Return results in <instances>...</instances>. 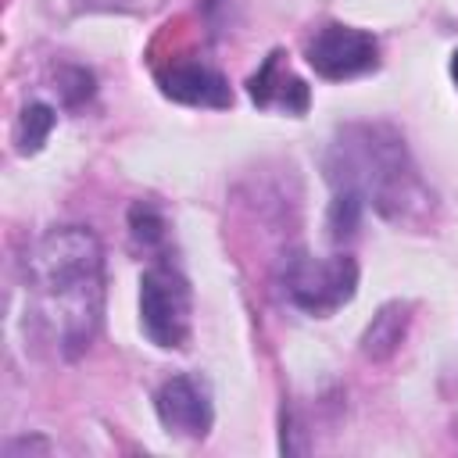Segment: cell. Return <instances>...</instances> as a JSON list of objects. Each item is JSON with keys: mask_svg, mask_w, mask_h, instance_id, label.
Returning a JSON list of instances; mask_svg holds the SVG:
<instances>
[{"mask_svg": "<svg viewBox=\"0 0 458 458\" xmlns=\"http://www.w3.org/2000/svg\"><path fill=\"white\" fill-rule=\"evenodd\" d=\"M29 318L39 340L61 354L79 358L104 322V247L86 225L47 229L25 254Z\"/></svg>", "mask_w": 458, "mask_h": 458, "instance_id": "1", "label": "cell"}, {"mask_svg": "<svg viewBox=\"0 0 458 458\" xmlns=\"http://www.w3.org/2000/svg\"><path fill=\"white\" fill-rule=\"evenodd\" d=\"M326 179L333 190H351L365 204H372L386 222H419L433 193L422 182L404 136L383 122L344 125L326 150Z\"/></svg>", "mask_w": 458, "mask_h": 458, "instance_id": "2", "label": "cell"}, {"mask_svg": "<svg viewBox=\"0 0 458 458\" xmlns=\"http://www.w3.org/2000/svg\"><path fill=\"white\" fill-rule=\"evenodd\" d=\"M279 286L293 308H301L315 318H329L354 297L358 265L351 254L311 258L308 250H293L279 268Z\"/></svg>", "mask_w": 458, "mask_h": 458, "instance_id": "3", "label": "cell"}, {"mask_svg": "<svg viewBox=\"0 0 458 458\" xmlns=\"http://www.w3.org/2000/svg\"><path fill=\"white\" fill-rule=\"evenodd\" d=\"M190 283L172 265H150L140 279V326L143 336L165 351L186 347L193 315H190Z\"/></svg>", "mask_w": 458, "mask_h": 458, "instance_id": "4", "label": "cell"}, {"mask_svg": "<svg viewBox=\"0 0 458 458\" xmlns=\"http://www.w3.org/2000/svg\"><path fill=\"white\" fill-rule=\"evenodd\" d=\"M304 61L315 68V75L344 82L354 75H365L379 64V43L372 32L344 25V21H329L322 29H315L304 43Z\"/></svg>", "mask_w": 458, "mask_h": 458, "instance_id": "5", "label": "cell"}, {"mask_svg": "<svg viewBox=\"0 0 458 458\" xmlns=\"http://www.w3.org/2000/svg\"><path fill=\"white\" fill-rule=\"evenodd\" d=\"M154 411L161 419V426L175 437H190V440H204L211 422H215V408H211V390L200 376H172L157 386L154 394Z\"/></svg>", "mask_w": 458, "mask_h": 458, "instance_id": "6", "label": "cell"}, {"mask_svg": "<svg viewBox=\"0 0 458 458\" xmlns=\"http://www.w3.org/2000/svg\"><path fill=\"white\" fill-rule=\"evenodd\" d=\"M157 86L168 100L175 104H190V107H229L233 104V89L225 82L222 72L200 64V61H175L168 68L157 72Z\"/></svg>", "mask_w": 458, "mask_h": 458, "instance_id": "7", "label": "cell"}, {"mask_svg": "<svg viewBox=\"0 0 458 458\" xmlns=\"http://www.w3.org/2000/svg\"><path fill=\"white\" fill-rule=\"evenodd\" d=\"M247 93L261 111H283V114H304L311 104V93L301 75H293L283 64V50H272L261 68L247 79Z\"/></svg>", "mask_w": 458, "mask_h": 458, "instance_id": "8", "label": "cell"}, {"mask_svg": "<svg viewBox=\"0 0 458 458\" xmlns=\"http://www.w3.org/2000/svg\"><path fill=\"white\" fill-rule=\"evenodd\" d=\"M408 326H411V304H408V301H390V304H383V308L372 315V322L365 326V333H361V354L372 358V361L390 358V354L401 347Z\"/></svg>", "mask_w": 458, "mask_h": 458, "instance_id": "9", "label": "cell"}, {"mask_svg": "<svg viewBox=\"0 0 458 458\" xmlns=\"http://www.w3.org/2000/svg\"><path fill=\"white\" fill-rule=\"evenodd\" d=\"M54 122H57V114H54L50 104H39V100L25 104L21 114H18V122H14V150L18 154H36L47 143Z\"/></svg>", "mask_w": 458, "mask_h": 458, "instance_id": "10", "label": "cell"}, {"mask_svg": "<svg viewBox=\"0 0 458 458\" xmlns=\"http://www.w3.org/2000/svg\"><path fill=\"white\" fill-rule=\"evenodd\" d=\"M361 208H365V200H361L358 193H351V190H333V204H329V211H326V229H329V240H333V243H344V240H351V236L358 233V225H361Z\"/></svg>", "mask_w": 458, "mask_h": 458, "instance_id": "11", "label": "cell"}, {"mask_svg": "<svg viewBox=\"0 0 458 458\" xmlns=\"http://www.w3.org/2000/svg\"><path fill=\"white\" fill-rule=\"evenodd\" d=\"M165 215L150 204V200H136L132 208H129V233H132V240L143 247V250H154V247H161L165 243Z\"/></svg>", "mask_w": 458, "mask_h": 458, "instance_id": "12", "label": "cell"}, {"mask_svg": "<svg viewBox=\"0 0 458 458\" xmlns=\"http://www.w3.org/2000/svg\"><path fill=\"white\" fill-rule=\"evenodd\" d=\"M61 93H64L68 104L86 100V97L93 93V75H89L86 68H64V72H61Z\"/></svg>", "mask_w": 458, "mask_h": 458, "instance_id": "13", "label": "cell"}, {"mask_svg": "<svg viewBox=\"0 0 458 458\" xmlns=\"http://www.w3.org/2000/svg\"><path fill=\"white\" fill-rule=\"evenodd\" d=\"M18 451H47V440L43 437H18V440H11L7 447H4V458H18Z\"/></svg>", "mask_w": 458, "mask_h": 458, "instance_id": "14", "label": "cell"}, {"mask_svg": "<svg viewBox=\"0 0 458 458\" xmlns=\"http://www.w3.org/2000/svg\"><path fill=\"white\" fill-rule=\"evenodd\" d=\"M451 79H454V86H458V50L451 54Z\"/></svg>", "mask_w": 458, "mask_h": 458, "instance_id": "15", "label": "cell"}]
</instances>
